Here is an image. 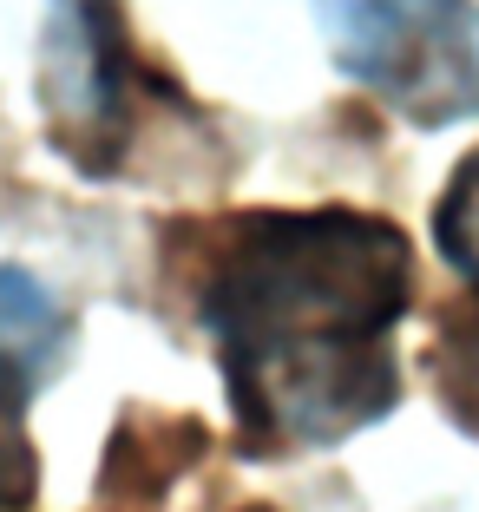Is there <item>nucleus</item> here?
Masks as SVG:
<instances>
[{
	"label": "nucleus",
	"mask_w": 479,
	"mask_h": 512,
	"mask_svg": "<svg viewBox=\"0 0 479 512\" xmlns=\"http://www.w3.org/2000/svg\"><path fill=\"white\" fill-rule=\"evenodd\" d=\"M335 66L394 119H479V7L473 0H309Z\"/></svg>",
	"instance_id": "nucleus-2"
},
{
	"label": "nucleus",
	"mask_w": 479,
	"mask_h": 512,
	"mask_svg": "<svg viewBox=\"0 0 479 512\" xmlns=\"http://www.w3.org/2000/svg\"><path fill=\"white\" fill-rule=\"evenodd\" d=\"M250 512H256V506H250Z\"/></svg>",
	"instance_id": "nucleus-7"
},
{
	"label": "nucleus",
	"mask_w": 479,
	"mask_h": 512,
	"mask_svg": "<svg viewBox=\"0 0 479 512\" xmlns=\"http://www.w3.org/2000/svg\"><path fill=\"white\" fill-rule=\"evenodd\" d=\"M434 388L453 421L479 434V289H466L434 329Z\"/></svg>",
	"instance_id": "nucleus-5"
},
{
	"label": "nucleus",
	"mask_w": 479,
	"mask_h": 512,
	"mask_svg": "<svg viewBox=\"0 0 479 512\" xmlns=\"http://www.w3.org/2000/svg\"><path fill=\"white\" fill-rule=\"evenodd\" d=\"M434 237H440V256L460 270L466 289H479V151L460 158L434 204Z\"/></svg>",
	"instance_id": "nucleus-6"
},
{
	"label": "nucleus",
	"mask_w": 479,
	"mask_h": 512,
	"mask_svg": "<svg viewBox=\"0 0 479 512\" xmlns=\"http://www.w3.org/2000/svg\"><path fill=\"white\" fill-rule=\"evenodd\" d=\"M138 99H145V73L119 0H53L40 40V106L79 171L92 178L119 171L138 125Z\"/></svg>",
	"instance_id": "nucleus-3"
},
{
	"label": "nucleus",
	"mask_w": 479,
	"mask_h": 512,
	"mask_svg": "<svg viewBox=\"0 0 479 512\" xmlns=\"http://www.w3.org/2000/svg\"><path fill=\"white\" fill-rule=\"evenodd\" d=\"M40 368H27L20 355L0 348V512H27L40 493V460L27 440V401Z\"/></svg>",
	"instance_id": "nucleus-4"
},
{
	"label": "nucleus",
	"mask_w": 479,
	"mask_h": 512,
	"mask_svg": "<svg viewBox=\"0 0 479 512\" xmlns=\"http://www.w3.org/2000/svg\"><path fill=\"white\" fill-rule=\"evenodd\" d=\"M414 302V250L388 217L237 211L210 230L197 322L250 453H309L361 434L401 394L394 329Z\"/></svg>",
	"instance_id": "nucleus-1"
}]
</instances>
